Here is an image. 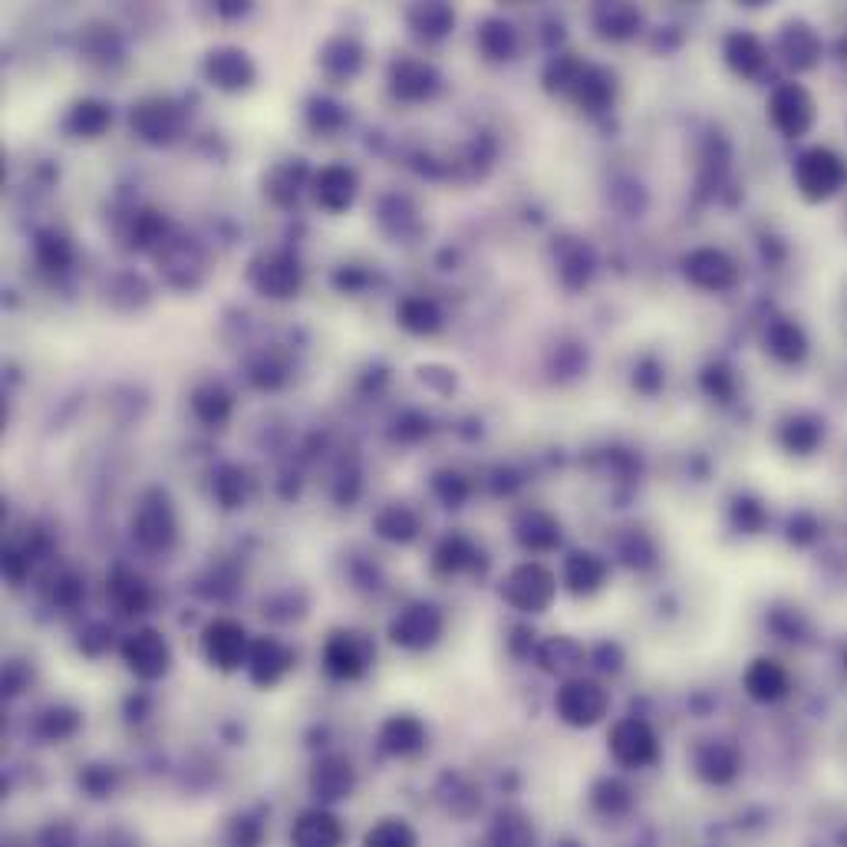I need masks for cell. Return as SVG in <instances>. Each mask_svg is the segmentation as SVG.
<instances>
[{
  "instance_id": "6da1fadb",
  "label": "cell",
  "mask_w": 847,
  "mask_h": 847,
  "mask_svg": "<svg viewBox=\"0 0 847 847\" xmlns=\"http://www.w3.org/2000/svg\"><path fill=\"white\" fill-rule=\"evenodd\" d=\"M847 179L845 159L825 146H815L808 152H802V159L795 162V189L805 202H828L841 192Z\"/></svg>"
},
{
  "instance_id": "7a4b0ae2",
  "label": "cell",
  "mask_w": 847,
  "mask_h": 847,
  "mask_svg": "<svg viewBox=\"0 0 847 847\" xmlns=\"http://www.w3.org/2000/svg\"><path fill=\"white\" fill-rule=\"evenodd\" d=\"M607 706H611V696L601 682L594 679H584V676H574L568 679L558 696H554V709L558 716L574 726V729H587V726H597L604 716H607Z\"/></svg>"
},
{
  "instance_id": "3957f363",
  "label": "cell",
  "mask_w": 847,
  "mask_h": 847,
  "mask_svg": "<svg viewBox=\"0 0 847 847\" xmlns=\"http://www.w3.org/2000/svg\"><path fill=\"white\" fill-rule=\"evenodd\" d=\"M554 594H558V581H554V574H551L548 568H541V564H521V568H515V571L501 581V597H505L511 607L525 611V614H541V611H548L551 601H554Z\"/></svg>"
},
{
  "instance_id": "277c9868",
  "label": "cell",
  "mask_w": 847,
  "mask_h": 847,
  "mask_svg": "<svg viewBox=\"0 0 847 847\" xmlns=\"http://www.w3.org/2000/svg\"><path fill=\"white\" fill-rule=\"evenodd\" d=\"M769 116L782 136L802 139L805 133H812V126L818 119V106H815V96L802 83H782V86H775V93L769 99Z\"/></svg>"
},
{
  "instance_id": "5b68a950",
  "label": "cell",
  "mask_w": 847,
  "mask_h": 847,
  "mask_svg": "<svg viewBox=\"0 0 847 847\" xmlns=\"http://www.w3.org/2000/svg\"><path fill=\"white\" fill-rule=\"evenodd\" d=\"M607 749L614 755L617 765L624 769H646L656 762L659 755V742H656V732L643 722V719H621L614 729H611V739H607Z\"/></svg>"
},
{
  "instance_id": "8992f818",
  "label": "cell",
  "mask_w": 847,
  "mask_h": 847,
  "mask_svg": "<svg viewBox=\"0 0 847 847\" xmlns=\"http://www.w3.org/2000/svg\"><path fill=\"white\" fill-rule=\"evenodd\" d=\"M136 538L149 548V551H162L176 541V515H172V505L162 491H152L146 495V501L139 505L136 511Z\"/></svg>"
},
{
  "instance_id": "52a82bcc",
  "label": "cell",
  "mask_w": 847,
  "mask_h": 847,
  "mask_svg": "<svg viewBox=\"0 0 847 847\" xmlns=\"http://www.w3.org/2000/svg\"><path fill=\"white\" fill-rule=\"evenodd\" d=\"M692 765L706 785H729L742 769V755L729 739H709L696 749Z\"/></svg>"
},
{
  "instance_id": "ba28073f",
  "label": "cell",
  "mask_w": 847,
  "mask_h": 847,
  "mask_svg": "<svg viewBox=\"0 0 847 847\" xmlns=\"http://www.w3.org/2000/svg\"><path fill=\"white\" fill-rule=\"evenodd\" d=\"M123 656L129 663V669L142 679H159L166 669H169V643L156 631H139L126 639L123 646Z\"/></svg>"
},
{
  "instance_id": "9c48e42d",
  "label": "cell",
  "mask_w": 847,
  "mask_h": 847,
  "mask_svg": "<svg viewBox=\"0 0 847 847\" xmlns=\"http://www.w3.org/2000/svg\"><path fill=\"white\" fill-rule=\"evenodd\" d=\"M393 639L406 649H423L428 643H435V636L442 634V617L432 604H413L406 607L393 627H390Z\"/></svg>"
},
{
  "instance_id": "30bf717a",
  "label": "cell",
  "mask_w": 847,
  "mask_h": 847,
  "mask_svg": "<svg viewBox=\"0 0 847 847\" xmlns=\"http://www.w3.org/2000/svg\"><path fill=\"white\" fill-rule=\"evenodd\" d=\"M742 682H745V692H749L755 702H779V699L788 696V686H792L788 669H785L779 659H772V656L752 659V666L745 669Z\"/></svg>"
},
{
  "instance_id": "8fae6325",
  "label": "cell",
  "mask_w": 847,
  "mask_h": 847,
  "mask_svg": "<svg viewBox=\"0 0 847 847\" xmlns=\"http://www.w3.org/2000/svg\"><path fill=\"white\" fill-rule=\"evenodd\" d=\"M247 653H251L247 636L234 621H214L205 631V656L218 669H234V666L247 663Z\"/></svg>"
},
{
  "instance_id": "7c38bea8",
  "label": "cell",
  "mask_w": 847,
  "mask_h": 847,
  "mask_svg": "<svg viewBox=\"0 0 847 847\" xmlns=\"http://www.w3.org/2000/svg\"><path fill=\"white\" fill-rule=\"evenodd\" d=\"M324 663L337 679H357L370 663V643L360 634H333L324 649Z\"/></svg>"
},
{
  "instance_id": "4fadbf2b",
  "label": "cell",
  "mask_w": 847,
  "mask_h": 847,
  "mask_svg": "<svg viewBox=\"0 0 847 847\" xmlns=\"http://www.w3.org/2000/svg\"><path fill=\"white\" fill-rule=\"evenodd\" d=\"M290 845L294 847H340L343 845V825L324 812V808H310L304 812L294 828H290Z\"/></svg>"
},
{
  "instance_id": "5bb4252c",
  "label": "cell",
  "mask_w": 847,
  "mask_h": 847,
  "mask_svg": "<svg viewBox=\"0 0 847 847\" xmlns=\"http://www.w3.org/2000/svg\"><path fill=\"white\" fill-rule=\"evenodd\" d=\"M686 277L706 290H726L735 284V264L722 251L706 247L686 257Z\"/></svg>"
},
{
  "instance_id": "9a60e30c",
  "label": "cell",
  "mask_w": 847,
  "mask_h": 847,
  "mask_svg": "<svg viewBox=\"0 0 847 847\" xmlns=\"http://www.w3.org/2000/svg\"><path fill=\"white\" fill-rule=\"evenodd\" d=\"M357 779H353V769L347 759H324L314 775H310V788L320 802H340V798H350Z\"/></svg>"
},
{
  "instance_id": "2e32d148",
  "label": "cell",
  "mask_w": 847,
  "mask_h": 847,
  "mask_svg": "<svg viewBox=\"0 0 847 847\" xmlns=\"http://www.w3.org/2000/svg\"><path fill=\"white\" fill-rule=\"evenodd\" d=\"M782 53H785V60L795 66V70H808V66H815L818 63V56H822V40H818V33H815V27L812 23H805V20H795V23H788L785 27V33H782Z\"/></svg>"
},
{
  "instance_id": "e0dca14e",
  "label": "cell",
  "mask_w": 847,
  "mask_h": 847,
  "mask_svg": "<svg viewBox=\"0 0 847 847\" xmlns=\"http://www.w3.org/2000/svg\"><path fill=\"white\" fill-rule=\"evenodd\" d=\"M564 581L581 597L597 594L607 581V564H604V558H597L591 551H574L564 564Z\"/></svg>"
},
{
  "instance_id": "ac0fdd59",
  "label": "cell",
  "mask_w": 847,
  "mask_h": 847,
  "mask_svg": "<svg viewBox=\"0 0 847 847\" xmlns=\"http://www.w3.org/2000/svg\"><path fill=\"white\" fill-rule=\"evenodd\" d=\"M290 666V653L277 643V639H257L247 653V669L251 679L261 686H274Z\"/></svg>"
},
{
  "instance_id": "d6986e66",
  "label": "cell",
  "mask_w": 847,
  "mask_h": 847,
  "mask_svg": "<svg viewBox=\"0 0 847 847\" xmlns=\"http://www.w3.org/2000/svg\"><path fill=\"white\" fill-rule=\"evenodd\" d=\"M380 739H383V749H387V752H393V755H413V752L423 749L425 729L423 722L413 719V716H393V719L383 726Z\"/></svg>"
},
{
  "instance_id": "ffe728a7",
  "label": "cell",
  "mask_w": 847,
  "mask_h": 847,
  "mask_svg": "<svg viewBox=\"0 0 847 847\" xmlns=\"http://www.w3.org/2000/svg\"><path fill=\"white\" fill-rule=\"evenodd\" d=\"M726 60L739 76H755L765 66V46L752 33H732L726 40Z\"/></svg>"
},
{
  "instance_id": "44dd1931",
  "label": "cell",
  "mask_w": 847,
  "mask_h": 847,
  "mask_svg": "<svg viewBox=\"0 0 847 847\" xmlns=\"http://www.w3.org/2000/svg\"><path fill=\"white\" fill-rule=\"evenodd\" d=\"M765 343H769L772 357L782 360V363H802L805 353H808V340H805V333H802V327H798L795 320H779V324H772Z\"/></svg>"
},
{
  "instance_id": "7402d4cb",
  "label": "cell",
  "mask_w": 847,
  "mask_h": 847,
  "mask_svg": "<svg viewBox=\"0 0 847 847\" xmlns=\"http://www.w3.org/2000/svg\"><path fill=\"white\" fill-rule=\"evenodd\" d=\"M518 541L528 548V551H551L558 541H561V528L554 518H548L544 511H531L521 518L518 525Z\"/></svg>"
},
{
  "instance_id": "603a6c76",
  "label": "cell",
  "mask_w": 847,
  "mask_h": 847,
  "mask_svg": "<svg viewBox=\"0 0 847 847\" xmlns=\"http://www.w3.org/2000/svg\"><path fill=\"white\" fill-rule=\"evenodd\" d=\"M534 828L525 815L518 812H505L498 815L495 828H491V847H534Z\"/></svg>"
},
{
  "instance_id": "cb8c5ba5",
  "label": "cell",
  "mask_w": 847,
  "mask_h": 847,
  "mask_svg": "<svg viewBox=\"0 0 847 847\" xmlns=\"http://www.w3.org/2000/svg\"><path fill=\"white\" fill-rule=\"evenodd\" d=\"M571 93L578 96L581 106L601 109L614 96V80L604 70H597V66H584V73H581V80H578V86Z\"/></svg>"
},
{
  "instance_id": "d4e9b609",
  "label": "cell",
  "mask_w": 847,
  "mask_h": 847,
  "mask_svg": "<svg viewBox=\"0 0 847 847\" xmlns=\"http://www.w3.org/2000/svg\"><path fill=\"white\" fill-rule=\"evenodd\" d=\"M109 591H113V601L119 604L123 614H142L149 607V587L129 571H116Z\"/></svg>"
},
{
  "instance_id": "484cf974",
  "label": "cell",
  "mask_w": 847,
  "mask_h": 847,
  "mask_svg": "<svg viewBox=\"0 0 847 847\" xmlns=\"http://www.w3.org/2000/svg\"><path fill=\"white\" fill-rule=\"evenodd\" d=\"M353 199V176L347 169H327L317 179V202H324L327 209H343Z\"/></svg>"
},
{
  "instance_id": "4316f807",
  "label": "cell",
  "mask_w": 847,
  "mask_h": 847,
  "mask_svg": "<svg viewBox=\"0 0 847 847\" xmlns=\"http://www.w3.org/2000/svg\"><path fill=\"white\" fill-rule=\"evenodd\" d=\"M363 847H416V832L403 818H383L367 832Z\"/></svg>"
},
{
  "instance_id": "83f0119b",
  "label": "cell",
  "mask_w": 847,
  "mask_h": 847,
  "mask_svg": "<svg viewBox=\"0 0 847 847\" xmlns=\"http://www.w3.org/2000/svg\"><path fill=\"white\" fill-rule=\"evenodd\" d=\"M591 802H594V808L601 812V815H624L627 808H631V788L624 785V782H617V779H604V782H597L594 785V792H591Z\"/></svg>"
},
{
  "instance_id": "f1b7e54d",
  "label": "cell",
  "mask_w": 847,
  "mask_h": 847,
  "mask_svg": "<svg viewBox=\"0 0 847 847\" xmlns=\"http://www.w3.org/2000/svg\"><path fill=\"white\" fill-rule=\"evenodd\" d=\"M541 663H544V669L568 673V669H574V666H581V663H584V649H581L574 639L558 636V639H548V643H544V649H541Z\"/></svg>"
},
{
  "instance_id": "f546056e",
  "label": "cell",
  "mask_w": 847,
  "mask_h": 847,
  "mask_svg": "<svg viewBox=\"0 0 847 847\" xmlns=\"http://www.w3.org/2000/svg\"><path fill=\"white\" fill-rule=\"evenodd\" d=\"M377 528H380V534L390 538V541H413L420 525H416V515H413V511L393 505V508H387V511L377 518Z\"/></svg>"
},
{
  "instance_id": "4dcf8cb0",
  "label": "cell",
  "mask_w": 847,
  "mask_h": 847,
  "mask_svg": "<svg viewBox=\"0 0 847 847\" xmlns=\"http://www.w3.org/2000/svg\"><path fill=\"white\" fill-rule=\"evenodd\" d=\"M212 76L221 86H244V80L251 76L244 53H218L212 60Z\"/></svg>"
},
{
  "instance_id": "1f68e13d",
  "label": "cell",
  "mask_w": 847,
  "mask_h": 847,
  "mask_svg": "<svg viewBox=\"0 0 847 847\" xmlns=\"http://www.w3.org/2000/svg\"><path fill=\"white\" fill-rule=\"evenodd\" d=\"M438 568L442 571H462V568H468L472 564V558H475V551L468 548V541H462V538H448L442 548H438Z\"/></svg>"
},
{
  "instance_id": "d6a6232c",
  "label": "cell",
  "mask_w": 847,
  "mask_h": 847,
  "mask_svg": "<svg viewBox=\"0 0 847 847\" xmlns=\"http://www.w3.org/2000/svg\"><path fill=\"white\" fill-rule=\"evenodd\" d=\"M432 73L425 70L423 63H403L400 70H396V93H403V96H423L425 89H428V80Z\"/></svg>"
},
{
  "instance_id": "836d02e7",
  "label": "cell",
  "mask_w": 847,
  "mask_h": 847,
  "mask_svg": "<svg viewBox=\"0 0 847 847\" xmlns=\"http://www.w3.org/2000/svg\"><path fill=\"white\" fill-rule=\"evenodd\" d=\"M403 324L413 330H435L438 327V310L428 300H406L403 304Z\"/></svg>"
},
{
  "instance_id": "e575fe53",
  "label": "cell",
  "mask_w": 847,
  "mask_h": 847,
  "mask_svg": "<svg viewBox=\"0 0 847 847\" xmlns=\"http://www.w3.org/2000/svg\"><path fill=\"white\" fill-rule=\"evenodd\" d=\"M818 425L815 423H792L788 428H785V442H788V448H795L798 455H808L815 445H818Z\"/></svg>"
},
{
  "instance_id": "d590c367",
  "label": "cell",
  "mask_w": 847,
  "mask_h": 847,
  "mask_svg": "<svg viewBox=\"0 0 847 847\" xmlns=\"http://www.w3.org/2000/svg\"><path fill=\"white\" fill-rule=\"evenodd\" d=\"M597 20H601V27H604V33H607V36H611V27H621V36H627V33L634 30L636 13L631 10V7L611 3V7H601Z\"/></svg>"
},
{
  "instance_id": "8d00e7d4",
  "label": "cell",
  "mask_w": 847,
  "mask_h": 847,
  "mask_svg": "<svg viewBox=\"0 0 847 847\" xmlns=\"http://www.w3.org/2000/svg\"><path fill=\"white\" fill-rule=\"evenodd\" d=\"M195 410H199V416L209 420V423L224 420V413H227V396H224L221 390H205V393H199Z\"/></svg>"
},
{
  "instance_id": "74e56055",
  "label": "cell",
  "mask_w": 847,
  "mask_h": 847,
  "mask_svg": "<svg viewBox=\"0 0 847 847\" xmlns=\"http://www.w3.org/2000/svg\"><path fill=\"white\" fill-rule=\"evenodd\" d=\"M73 123H76V129L80 133H99L103 129V123H106V113H103V106H96V103H83V106H76V113H73Z\"/></svg>"
},
{
  "instance_id": "f35d334b",
  "label": "cell",
  "mask_w": 847,
  "mask_h": 847,
  "mask_svg": "<svg viewBox=\"0 0 847 847\" xmlns=\"http://www.w3.org/2000/svg\"><path fill=\"white\" fill-rule=\"evenodd\" d=\"M76 729V716L73 712H63V709H53L43 716V735L46 739H63Z\"/></svg>"
},
{
  "instance_id": "ab89813d",
  "label": "cell",
  "mask_w": 847,
  "mask_h": 847,
  "mask_svg": "<svg viewBox=\"0 0 847 847\" xmlns=\"http://www.w3.org/2000/svg\"><path fill=\"white\" fill-rule=\"evenodd\" d=\"M261 845V825L254 818H237L231 825V847H257Z\"/></svg>"
},
{
  "instance_id": "60d3db41",
  "label": "cell",
  "mask_w": 847,
  "mask_h": 847,
  "mask_svg": "<svg viewBox=\"0 0 847 847\" xmlns=\"http://www.w3.org/2000/svg\"><path fill=\"white\" fill-rule=\"evenodd\" d=\"M43 847H76V835L70 825H50L43 835Z\"/></svg>"
},
{
  "instance_id": "b9f144b4",
  "label": "cell",
  "mask_w": 847,
  "mask_h": 847,
  "mask_svg": "<svg viewBox=\"0 0 847 847\" xmlns=\"http://www.w3.org/2000/svg\"><path fill=\"white\" fill-rule=\"evenodd\" d=\"M845 666H847V649H845Z\"/></svg>"
}]
</instances>
